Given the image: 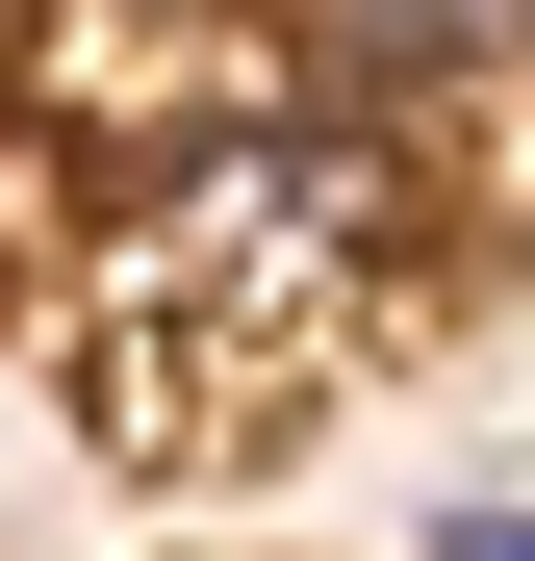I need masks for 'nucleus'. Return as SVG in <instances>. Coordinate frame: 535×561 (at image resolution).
Wrapping results in <instances>:
<instances>
[{
	"label": "nucleus",
	"instance_id": "nucleus-1",
	"mask_svg": "<svg viewBox=\"0 0 535 561\" xmlns=\"http://www.w3.org/2000/svg\"><path fill=\"white\" fill-rule=\"evenodd\" d=\"M332 51H357V77H485L510 0H332Z\"/></svg>",
	"mask_w": 535,
	"mask_h": 561
}]
</instances>
